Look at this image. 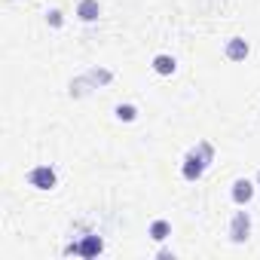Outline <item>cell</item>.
<instances>
[{
    "label": "cell",
    "instance_id": "6da1fadb",
    "mask_svg": "<svg viewBox=\"0 0 260 260\" xmlns=\"http://www.w3.org/2000/svg\"><path fill=\"white\" fill-rule=\"evenodd\" d=\"M211 159H214L211 144H208V141H199V144H196V147L184 156V169H181V172H184V178H187V181H199V178H202V172L208 169V162H211Z\"/></svg>",
    "mask_w": 260,
    "mask_h": 260
},
{
    "label": "cell",
    "instance_id": "7a4b0ae2",
    "mask_svg": "<svg viewBox=\"0 0 260 260\" xmlns=\"http://www.w3.org/2000/svg\"><path fill=\"white\" fill-rule=\"evenodd\" d=\"M28 184L37 187V190H52V187L58 184V175H55V169H49V166H37V169L28 172Z\"/></svg>",
    "mask_w": 260,
    "mask_h": 260
},
{
    "label": "cell",
    "instance_id": "3957f363",
    "mask_svg": "<svg viewBox=\"0 0 260 260\" xmlns=\"http://www.w3.org/2000/svg\"><path fill=\"white\" fill-rule=\"evenodd\" d=\"M248 236H251V217H248V211H236L233 214V223H230V239L236 245H242Z\"/></svg>",
    "mask_w": 260,
    "mask_h": 260
},
{
    "label": "cell",
    "instance_id": "277c9868",
    "mask_svg": "<svg viewBox=\"0 0 260 260\" xmlns=\"http://www.w3.org/2000/svg\"><path fill=\"white\" fill-rule=\"evenodd\" d=\"M251 196H254V184H251L248 178H239V181L233 184V202H236V205H248Z\"/></svg>",
    "mask_w": 260,
    "mask_h": 260
},
{
    "label": "cell",
    "instance_id": "5b68a950",
    "mask_svg": "<svg viewBox=\"0 0 260 260\" xmlns=\"http://www.w3.org/2000/svg\"><path fill=\"white\" fill-rule=\"evenodd\" d=\"M77 16H80V22H95L101 16L98 0H80V4H77Z\"/></svg>",
    "mask_w": 260,
    "mask_h": 260
},
{
    "label": "cell",
    "instance_id": "8992f818",
    "mask_svg": "<svg viewBox=\"0 0 260 260\" xmlns=\"http://www.w3.org/2000/svg\"><path fill=\"white\" fill-rule=\"evenodd\" d=\"M248 52H251V49H248V43H245L242 37H233V40L226 43V58H230V61H242V58H248Z\"/></svg>",
    "mask_w": 260,
    "mask_h": 260
},
{
    "label": "cell",
    "instance_id": "52a82bcc",
    "mask_svg": "<svg viewBox=\"0 0 260 260\" xmlns=\"http://www.w3.org/2000/svg\"><path fill=\"white\" fill-rule=\"evenodd\" d=\"M104 251V242L98 239V236H86L83 242H80V254L83 257H95V254H101Z\"/></svg>",
    "mask_w": 260,
    "mask_h": 260
},
{
    "label": "cell",
    "instance_id": "ba28073f",
    "mask_svg": "<svg viewBox=\"0 0 260 260\" xmlns=\"http://www.w3.org/2000/svg\"><path fill=\"white\" fill-rule=\"evenodd\" d=\"M169 236H172V223H169V220H153V223H150V239L166 242Z\"/></svg>",
    "mask_w": 260,
    "mask_h": 260
},
{
    "label": "cell",
    "instance_id": "9c48e42d",
    "mask_svg": "<svg viewBox=\"0 0 260 260\" xmlns=\"http://www.w3.org/2000/svg\"><path fill=\"white\" fill-rule=\"evenodd\" d=\"M153 71L162 74V77L175 74V58H172V55H156V58H153Z\"/></svg>",
    "mask_w": 260,
    "mask_h": 260
},
{
    "label": "cell",
    "instance_id": "30bf717a",
    "mask_svg": "<svg viewBox=\"0 0 260 260\" xmlns=\"http://www.w3.org/2000/svg\"><path fill=\"white\" fill-rule=\"evenodd\" d=\"M116 116H119L122 122H132V119L138 116V110H135V104H119V107H116Z\"/></svg>",
    "mask_w": 260,
    "mask_h": 260
},
{
    "label": "cell",
    "instance_id": "8fae6325",
    "mask_svg": "<svg viewBox=\"0 0 260 260\" xmlns=\"http://www.w3.org/2000/svg\"><path fill=\"white\" fill-rule=\"evenodd\" d=\"M46 19H49V25H52V28H61V13H58V10H49V16H46Z\"/></svg>",
    "mask_w": 260,
    "mask_h": 260
},
{
    "label": "cell",
    "instance_id": "7c38bea8",
    "mask_svg": "<svg viewBox=\"0 0 260 260\" xmlns=\"http://www.w3.org/2000/svg\"><path fill=\"white\" fill-rule=\"evenodd\" d=\"M257 184H260V172H257Z\"/></svg>",
    "mask_w": 260,
    "mask_h": 260
}]
</instances>
